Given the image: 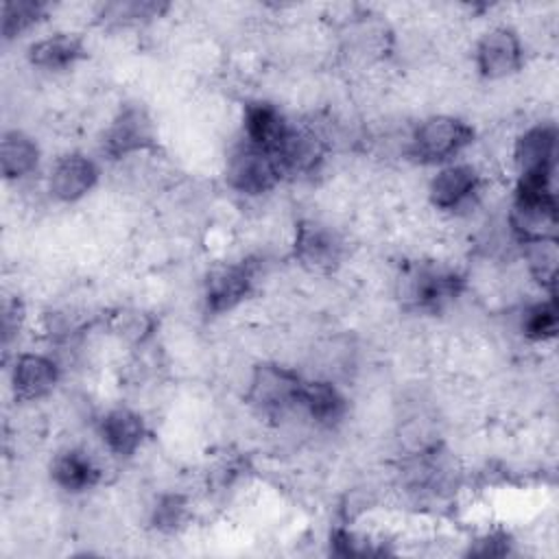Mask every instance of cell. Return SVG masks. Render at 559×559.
Returning <instances> with one entry per match:
<instances>
[{
	"label": "cell",
	"instance_id": "6da1fadb",
	"mask_svg": "<svg viewBox=\"0 0 559 559\" xmlns=\"http://www.w3.org/2000/svg\"><path fill=\"white\" fill-rule=\"evenodd\" d=\"M511 225L524 245L555 238L557 203L552 190L542 186H518Z\"/></svg>",
	"mask_w": 559,
	"mask_h": 559
},
{
	"label": "cell",
	"instance_id": "7a4b0ae2",
	"mask_svg": "<svg viewBox=\"0 0 559 559\" xmlns=\"http://www.w3.org/2000/svg\"><path fill=\"white\" fill-rule=\"evenodd\" d=\"M472 142V129L459 118L452 116H432L424 120L413 138L411 153L419 162H445L461 153Z\"/></svg>",
	"mask_w": 559,
	"mask_h": 559
},
{
	"label": "cell",
	"instance_id": "3957f363",
	"mask_svg": "<svg viewBox=\"0 0 559 559\" xmlns=\"http://www.w3.org/2000/svg\"><path fill=\"white\" fill-rule=\"evenodd\" d=\"M304 380L277 365H260L251 378L249 402L266 415H282L301 400Z\"/></svg>",
	"mask_w": 559,
	"mask_h": 559
},
{
	"label": "cell",
	"instance_id": "277c9868",
	"mask_svg": "<svg viewBox=\"0 0 559 559\" xmlns=\"http://www.w3.org/2000/svg\"><path fill=\"white\" fill-rule=\"evenodd\" d=\"M557 133L550 124L528 129L515 144V164L522 186H548L555 170Z\"/></svg>",
	"mask_w": 559,
	"mask_h": 559
},
{
	"label": "cell",
	"instance_id": "5b68a950",
	"mask_svg": "<svg viewBox=\"0 0 559 559\" xmlns=\"http://www.w3.org/2000/svg\"><path fill=\"white\" fill-rule=\"evenodd\" d=\"M282 173L275 157L249 142L238 146L227 162V179L231 188L245 194H262L280 181Z\"/></svg>",
	"mask_w": 559,
	"mask_h": 559
},
{
	"label": "cell",
	"instance_id": "8992f818",
	"mask_svg": "<svg viewBox=\"0 0 559 559\" xmlns=\"http://www.w3.org/2000/svg\"><path fill=\"white\" fill-rule=\"evenodd\" d=\"M476 66L483 76L502 79L522 66V46L513 31L491 28L476 46Z\"/></svg>",
	"mask_w": 559,
	"mask_h": 559
},
{
	"label": "cell",
	"instance_id": "52a82bcc",
	"mask_svg": "<svg viewBox=\"0 0 559 559\" xmlns=\"http://www.w3.org/2000/svg\"><path fill=\"white\" fill-rule=\"evenodd\" d=\"M245 138L249 144L269 151L271 155L280 148V144L286 140L290 127L286 118L280 114L277 107L271 103H249L245 107Z\"/></svg>",
	"mask_w": 559,
	"mask_h": 559
},
{
	"label": "cell",
	"instance_id": "ba28073f",
	"mask_svg": "<svg viewBox=\"0 0 559 559\" xmlns=\"http://www.w3.org/2000/svg\"><path fill=\"white\" fill-rule=\"evenodd\" d=\"M96 177H98L96 164L85 155L72 153L57 159V164L50 170L48 186L57 199L76 201L92 190V186L96 183Z\"/></svg>",
	"mask_w": 559,
	"mask_h": 559
},
{
	"label": "cell",
	"instance_id": "9c48e42d",
	"mask_svg": "<svg viewBox=\"0 0 559 559\" xmlns=\"http://www.w3.org/2000/svg\"><path fill=\"white\" fill-rule=\"evenodd\" d=\"M153 140L151 120L138 107H127L118 114L111 127L105 133V151L114 157H122L146 148Z\"/></svg>",
	"mask_w": 559,
	"mask_h": 559
},
{
	"label": "cell",
	"instance_id": "30bf717a",
	"mask_svg": "<svg viewBox=\"0 0 559 559\" xmlns=\"http://www.w3.org/2000/svg\"><path fill=\"white\" fill-rule=\"evenodd\" d=\"M59 369L55 360L41 354H22L15 358L11 382L13 391L22 400H37L52 391L57 384Z\"/></svg>",
	"mask_w": 559,
	"mask_h": 559
},
{
	"label": "cell",
	"instance_id": "8fae6325",
	"mask_svg": "<svg viewBox=\"0 0 559 559\" xmlns=\"http://www.w3.org/2000/svg\"><path fill=\"white\" fill-rule=\"evenodd\" d=\"M478 173L469 164H450L430 181V201L441 210H456L478 190Z\"/></svg>",
	"mask_w": 559,
	"mask_h": 559
},
{
	"label": "cell",
	"instance_id": "7c38bea8",
	"mask_svg": "<svg viewBox=\"0 0 559 559\" xmlns=\"http://www.w3.org/2000/svg\"><path fill=\"white\" fill-rule=\"evenodd\" d=\"M251 288V269L247 264L218 266L207 275L205 299L214 312L234 308Z\"/></svg>",
	"mask_w": 559,
	"mask_h": 559
},
{
	"label": "cell",
	"instance_id": "4fadbf2b",
	"mask_svg": "<svg viewBox=\"0 0 559 559\" xmlns=\"http://www.w3.org/2000/svg\"><path fill=\"white\" fill-rule=\"evenodd\" d=\"M295 255L301 264L323 271L338 262L341 242L338 238L317 223H301L295 238Z\"/></svg>",
	"mask_w": 559,
	"mask_h": 559
},
{
	"label": "cell",
	"instance_id": "5bb4252c",
	"mask_svg": "<svg viewBox=\"0 0 559 559\" xmlns=\"http://www.w3.org/2000/svg\"><path fill=\"white\" fill-rule=\"evenodd\" d=\"M100 437L118 456H131L144 439V421L129 408H114L100 419Z\"/></svg>",
	"mask_w": 559,
	"mask_h": 559
},
{
	"label": "cell",
	"instance_id": "9a60e30c",
	"mask_svg": "<svg viewBox=\"0 0 559 559\" xmlns=\"http://www.w3.org/2000/svg\"><path fill=\"white\" fill-rule=\"evenodd\" d=\"M100 469L85 450H66L52 463V480L66 491H83L98 483Z\"/></svg>",
	"mask_w": 559,
	"mask_h": 559
},
{
	"label": "cell",
	"instance_id": "2e32d148",
	"mask_svg": "<svg viewBox=\"0 0 559 559\" xmlns=\"http://www.w3.org/2000/svg\"><path fill=\"white\" fill-rule=\"evenodd\" d=\"M299 406L321 426L336 424L345 413V397L338 393V389L323 380L304 382Z\"/></svg>",
	"mask_w": 559,
	"mask_h": 559
},
{
	"label": "cell",
	"instance_id": "e0dca14e",
	"mask_svg": "<svg viewBox=\"0 0 559 559\" xmlns=\"http://www.w3.org/2000/svg\"><path fill=\"white\" fill-rule=\"evenodd\" d=\"M83 55V44L70 33H57L35 41L28 48L31 63L46 70H63Z\"/></svg>",
	"mask_w": 559,
	"mask_h": 559
},
{
	"label": "cell",
	"instance_id": "ac0fdd59",
	"mask_svg": "<svg viewBox=\"0 0 559 559\" xmlns=\"http://www.w3.org/2000/svg\"><path fill=\"white\" fill-rule=\"evenodd\" d=\"M2 159V173L7 179H20L35 170L39 162V148L33 138H28L22 131H9L2 138L0 148Z\"/></svg>",
	"mask_w": 559,
	"mask_h": 559
},
{
	"label": "cell",
	"instance_id": "d6986e66",
	"mask_svg": "<svg viewBox=\"0 0 559 559\" xmlns=\"http://www.w3.org/2000/svg\"><path fill=\"white\" fill-rule=\"evenodd\" d=\"M456 277L441 271H419L411 280V295L419 306L437 308L445 299L454 297Z\"/></svg>",
	"mask_w": 559,
	"mask_h": 559
},
{
	"label": "cell",
	"instance_id": "ffe728a7",
	"mask_svg": "<svg viewBox=\"0 0 559 559\" xmlns=\"http://www.w3.org/2000/svg\"><path fill=\"white\" fill-rule=\"evenodd\" d=\"M526 258H528V264H531V271L535 273V277L542 284L552 286L555 284V271H557L555 238L526 242Z\"/></svg>",
	"mask_w": 559,
	"mask_h": 559
},
{
	"label": "cell",
	"instance_id": "44dd1931",
	"mask_svg": "<svg viewBox=\"0 0 559 559\" xmlns=\"http://www.w3.org/2000/svg\"><path fill=\"white\" fill-rule=\"evenodd\" d=\"M522 328H524V334L528 338H535V341H546V338H552L555 332H557V308H555V301H542V304H535L526 310L524 314V321H522Z\"/></svg>",
	"mask_w": 559,
	"mask_h": 559
},
{
	"label": "cell",
	"instance_id": "7402d4cb",
	"mask_svg": "<svg viewBox=\"0 0 559 559\" xmlns=\"http://www.w3.org/2000/svg\"><path fill=\"white\" fill-rule=\"evenodd\" d=\"M41 7L37 2H4L2 7V33L7 39L20 35L37 22Z\"/></svg>",
	"mask_w": 559,
	"mask_h": 559
}]
</instances>
